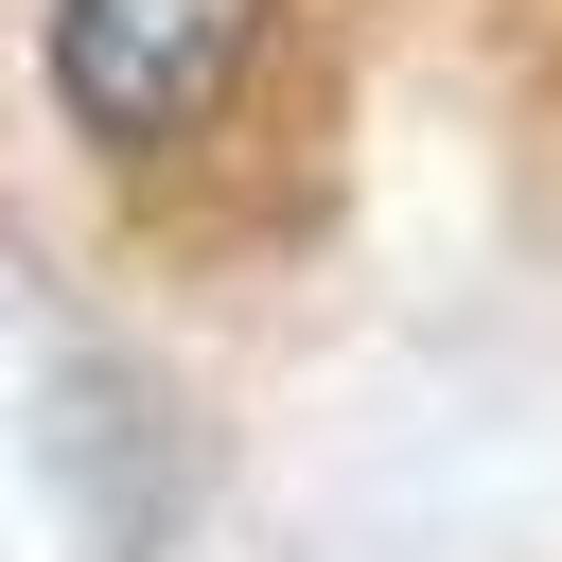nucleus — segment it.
<instances>
[{
    "instance_id": "obj_1",
    "label": "nucleus",
    "mask_w": 562,
    "mask_h": 562,
    "mask_svg": "<svg viewBox=\"0 0 562 562\" xmlns=\"http://www.w3.org/2000/svg\"><path fill=\"white\" fill-rule=\"evenodd\" d=\"M263 0H53V105L105 140V158H158L228 105Z\"/></svg>"
}]
</instances>
